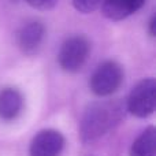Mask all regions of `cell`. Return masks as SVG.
Wrapping results in <instances>:
<instances>
[{
  "label": "cell",
  "instance_id": "6da1fadb",
  "mask_svg": "<svg viewBox=\"0 0 156 156\" xmlns=\"http://www.w3.org/2000/svg\"><path fill=\"white\" fill-rule=\"evenodd\" d=\"M126 111V103L122 99L90 103L81 118V141L83 144H90L108 134L125 119Z\"/></svg>",
  "mask_w": 156,
  "mask_h": 156
},
{
  "label": "cell",
  "instance_id": "7a4b0ae2",
  "mask_svg": "<svg viewBox=\"0 0 156 156\" xmlns=\"http://www.w3.org/2000/svg\"><path fill=\"white\" fill-rule=\"evenodd\" d=\"M123 69L115 60H107L97 66L89 80V88L96 96L107 97L115 93L123 82Z\"/></svg>",
  "mask_w": 156,
  "mask_h": 156
},
{
  "label": "cell",
  "instance_id": "3957f363",
  "mask_svg": "<svg viewBox=\"0 0 156 156\" xmlns=\"http://www.w3.org/2000/svg\"><path fill=\"white\" fill-rule=\"evenodd\" d=\"M156 107V81L155 78H144L138 81L130 90L126 100V110L136 118H148L155 112Z\"/></svg>",
  "mask_w": 156,
  "mask_h": 156
},
{
  "label": "cell",
  "instance_id": "277c9868",
  "mask_svg": "<svg viewBox=\"0 0 156 156\" xmlns=\"http://www.w3.org/2000/svg\"><path fill=\"white\" fill-rule=\"evenodd\" d=\"M90 52V44L83 36L69 37L58 54L59 66L67 73H77L83 67Z\"/></svg>",
  "mask_w": 156,
  "mask_h": 156
},
{
  "label": "cell",
  "instance_id": "5b68a950",
  "mask_svg": "<svg viewBox=\"0 0 156 156\" xmlns=\"http://www.w3.org/2000/svg\"><path fill=\"white\" fill-rule=\"evenodd\" d=\"M65 137L54 129L38 132L29 147V156H60L65 148Z\"/></svg>",
  "mask_w": 156,
  "mask_h": 156
},
{
  "label": "cell",
  "instance_id": "8992f818",
  "mask_svg": "<svg viewBox=\"0 0 156 156\" xmlns=\"http://www.w3.org/2000/svg\"><path fill=\"white\" fill-rule=\"evenodd\" d=\"M45 40V26L38 21L25 23L16 33V44L21 52L26 56L36 55Z\"/></svg>",
  "mask_w": 156,
  "mask_h": 156
},
{
  "label": "cell",
  "instance_id": "52a82bcc",
  "mask_svg": "<svg viewBox=\"0 0 156 156\" xmlns=\"http://www.w3.org/2000/svg\"><path fill=\"white\" fill-rule=\"evenodd\" d=\"M145 2L147 0H103L101 12L110 21H123L137 12Z\"/></svg>",
  "mask_w": 156,
  "mask_h": 156
},
{
  "label": "cell",
  "instance_id": "ba28073f",
  "mask_svg": "<svg viewBox=\"0 0 156 156\" xmlns=\"http://www.w3.org/2000/svg\"><path fill=\"white\" fill-rule=\"evenodd\" d=\"M23 110V96L15 88H4L0 90V119L14 121Z\"/></svg>",
  "mask_w": 156,
  "mask_h": 156
},
{
  "label": "cell",
  "instance_id": "9c48e42d",
  "mask_svg": "<svg viewBox=\"0 0 156 156\" xmlns=\"http://www.w3.org/2000/svg\"><path fill=\"white\" fill-rule=\"evenodd\" d=\"M129 156H156V130L148 126L130 147Z\"/></svg>",
  "mask_w": 156,
  "mask_h": 156
},
{
  "label": "cell",
  "instance_id": "30bf717a",
  "mask_svg": "<svg viewBox=\"0 0 156 156\" xmlns=\"http://www.w3.org/2000/svg\"><path fill=\"white\" fill-rule=\"evenodd\" d=\"M103 0H71V4L78 12L90 14L101 5Z\"/></svg>",
  "mask_w": 156,
  "mask_h": 156
},
{
  "label": "cell",
  "instance_id": "8fae6325",
  "mask_svg": "<svg viewBox=\"0 0 156 156\" xmlns=\"http://www.w3.org/2000/svg\"><path fill=\"white\" fill-rule=\"evenodd\" d=\"M30 7L36 8V10L40 11H49L52 8L56 7L58 2L59 0H25Z\"/></svg>",
  "mask_w": 156,
  "mask_h": 156
},
{
  "label": "cell",
  "instance_id": "7c38bea8",
  "mask_svg": "<svg viewBox=\"0 0 156 156\" xmlns=\"http://www.w3.org/2000/svg\"><path fill=\"white\" fill-rule=\"evenodd\" d=\"M155 26H156V16L152 15V18L149 19V34H151L152 37H155V34H156Z\"/></svg>",
  "mask_w": 156,
  "mask_h": 156
}]
</instances>
